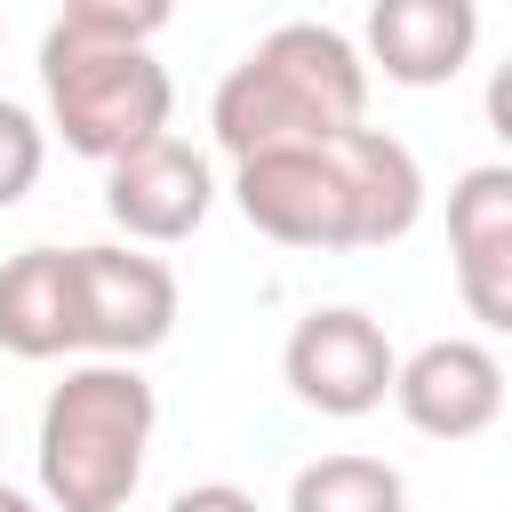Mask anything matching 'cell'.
Returning a JSON list of instances; mask_svg holds the SVG:
<instances>
[{"instance_id": "1", "label": "cell", "mask_w": 512, "mask_h": 512, "mask_svg": "<svg viewBox=\"0 0 512 512\" xmlns=\"http://www.w3.org/2000/svg\"><path fill=\"white\" fill-rule=\"evenodd\" d=\"M232 208L280 248H392L424 216V168L384 128L232 160Z\"/></svg>"}, {"instance_id": "2", "label": "cell", "mask_w": 512, "mask_h": 512, "mask_svg": "<svg viewBox=\"0 0 512 512\" xmlns=\"http://www.w3.org/2000/svg\"><path fill=\"white\" fill-rule=\"evenodd\" d=\"M368 56L336 24H280L264 32L208 104V128L232 160L272 144H328L344 128H368Z\"/></svg>"}, {"instance_id": "3", "label": "cell", "mask_w": 512, "mask_h": 512, "mask_svg": "<svg viewBox=\"0 0 512 512\" xmlns=\"http://www.w3.org/2000/svg\"><path fill=\"white\" fill-rule=\"evenodd\" d=\"M152 424H160V400L136 360L64 368V384H48L40 400V440H32L48 512H120L144 480Z\"/></svg>"}, {"instance_id": "4", "label": "cell", "mask_w": 512, "mask_h": 512, "mask_svg": "<svg viewBox=\"0 0 512 512\" xmlns=\"http://www.w3.org/2000/svg\"><path fill=\"white\" fill-rule=\"evenodd\" d=\"M40 96H48V128L64 136V152H80L96 168L168 136V112H176V80L152 48L96 40L72 24H48V40H40Z\"/></svg>"}, {"instance_id": "5", "label": "cell", "mask_w": 512, "mask_h": 512, "mask_svg": "<svg viewBox=\"0 0 512 512\" xmlns=\"http://www.w3.org/2000/svg\"><path fill=\"white\" fill-rule=\"evenodd\" d=\"M280 376H288L296 408L352 424V416H368V408L392 400V384H400V352H392L384 320H368L360 304H320V312H304V320L288 328V344H280Z\"/></svg>"}, {"instance_id": "6", "label": "cell", "mask_w": 512, "mask_h": 512, "mask_svg": "<svg viewBox=\"0 0 512 512\" xmlns=\"http://www.w3.org/2000/svg\"><path fill=\"white\" fill-rule=\"evenodd\" d=\"M216 208V176H208V152L184 144V136H152L136 144L128 160L104 168V216L136 240V248H176L208 224Z\"/></svg>"}, {"instance_id": "7", "label": "cell", "mask_w": 512, "mask_h": 512, "mask_svg": "<svg viewBox=\"0 0 512 512\" xmlns=\"http://www.w3.org/2000/svg\"><path fill=\"white\" fill-rule=\"evenodd\" d=\"M80 304H88V352L96 360H144L176 336V272L144 256L136 240L80 248Z\"/></svg>"}, {"instance_id": "8", "label": "cell", "mask_w": 512, "mask_h": 512, "mask_svg": "<svg viewBox=\"0 0 512 512\" xmlns=\"http://www.w3.org/2000/svg\"><path fill=\"white\" fill-rule=\"evenodd\" d=\"M456 296L488 336H512V160H480L448 184Z\"/></svg>"}, {"instance_id": "9", "label": "cell", "mask_w": 512, "mask_h": 512, "mask_svg": "<svg viewBox=\"0 0 512 512\" xmlns=\"http://www.w3.org/2000/svg\"><path fill=\"white\" fill-rule=\"evenodd\" d=\"M392 408L424 440H480L504 416V360L480 336H432L400 360Z\"/></svg>"}, {"instance_id": "10", "label": "cell", "mask_w": 512, "mask_h": 512, "mask_svg": "<svg viewBox=\"0 0 512 512\" xmlns=\"http://www.w3.org/2000/svg\"><path fill=\"white\" fill-rule=\"evenodd\" d=\"M480 48V0H368L360 56L392 88H448Z\"/></svg>"}, {"instance_id": "11", "label": "cell", "mask_w": 512, "mask_h": 512, "mask_svg": "<svg viewBox=\"0 0 512 512\" xmlns=\"http://www.w3.org/2000/svg\"><path fill=\"white\" fill-rule=\"evenodd\" d=\"M0 352H16V360L88 352L80 248H24L0 264Z\"/></svg>"}, {"instance_id": "12", "label": "cell", "mask_w": 512, "mask_h": 512, "mask_svg": "<svg viewBox=\"0 0 512 512\" xmlns=\"http://www.w3.org/2000/svg\"><path fill=\"white\" fill-rule=\"evenodd\" d=\"M288 512H408V480L384 456L336 448V456H312L288 480Z\"/></svg>"}, {"instance_id": "13", "label": "cell", "mask_w": 512, "mask_h": 512, "mask_svg": "<svg viewBox=\"0 0 512 512\" xmlns=\"http://www.w3.org/2000/svg\"><path fill=\"white\" fill-rule=\"evenodd\" d=\"M40 168H48V128H40L24 104L0 96V216L40 184Z\"/></svg>"}, {"instance_id": "14", "label": "cell", "mask_w": 512, "mask_h": 512, "mask_svg": "<svg viewBox=\"0 0 512 512\" xmlns=\"http://www.w3.org/2000/svg\"><path fill=\"white\" fill-rule=\"evenodd\" d=\"M168 16H176V0H64L56 24L96 32V40H136V48H152V32H160Z\"/></svg>"}, {"instance_id": "15", "label": "cell", "mask_w": 512, "mask_h": 512, "mask_svg": "<svg viewBox=\"0 0 512 512\" xmlns=\"http://www.w3.org/2000/svg\"><path fill=\"white\" fill-rule=\"evenodd\" d=\"M168 512H256V496L232 488V480H192V488L168 496Z\"/></svg>"}, {"instance_id": "16", "label": "cell", "mask_w": 512, "mask_h": 512, "mask_svg": "<svg viewBox=\"0 0 512 512\" xmlns=\"http://www.w3.org/2000/svg\"><path fill=\"white\" fill-rule=\"evenodd\" d=\"M480 112H488V128H496V136L512 144V56H504V64L488 72V96H480Z\"/></svg>"}, {"instance_id": "17", "label": "cell", "mask_w": 512, "mask_h": 512, "mask_svg": "<svg viewBox=\"0 0 512 512\" xmlns=\"http://www.w3.org/2000/svg\"><path fill=\"white\" fill-rule=\"evenodd\" d=\"M0 512H40V504H32L24 488H8V480H0Z\"/></svg>"}, {"instance_id": "18", "label": "cell", "mask_w": 512, "mask_h": 512, "mask_svg": "<svg viewBox=\"0 0 512 512\" xmlns=\"http://www.w3.org/2000/svg\"><path fill=\"white\" fill-rule=\"evenodd\" d=\"M0 32H8V16H0Z\"/></svg>"}]
</instances>
